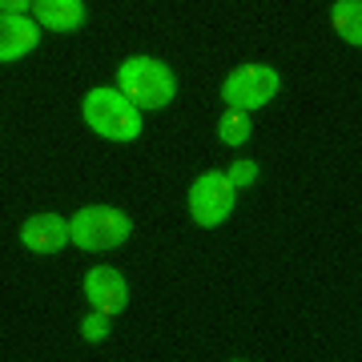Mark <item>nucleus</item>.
Wrapping results in <instances>:
<instances>
[{"mask_svg": "<svg viewBox=\"0 0 362 362\" xmlns=\"http://www.w3.org/2000/svg\"><path fill=\"white\" fill-rule=\"evenodd\" d=\"M278 89H282V77H278L270 65H238L230 77H226V85H221V97H226L233 109L250 113V109L270 105L274 97H278Z\"/></svg>", "mask_w": 362, "mask_h": 362, "instance_id": "20e7f679", "label": "nucleus"}, {"mask_svg": "<svg viewBox=\"0 0 362 362\" xmlns=\"http://www.w3.org/2000/svg\"><path fill=\"white\" fill-rule=\"evenodd\" d=\"M21 242H25L33 254H57V250H65V242H69V221L57 218V214H33V218L21 226Z\"/></svg>", "mask_w": 362, "mask_h": 362, "instance_id": "0eeeda50", "label": "nucleus"}, {"mask_svg": "<svg viewBox=\"0 0 362 362\" xmlns=\"http://www.w3.org/2000/svg\"><path fill=\"white\" fill-rule=\"evenodd\" d=\"M218 137L226 145H246L250 141V117L242 109H230V113L218 121Z\"/></svg>", "mask_w": 362, "mask_h": 362, "instance_id": "9b49d317", "label": "nucleus"}, {"mask_svg": "<svg viewBox=\"0 0 362 362\" xmlns=\"http://www.w3.org/2000/svg\"><path fill=\"white\" fill-rule=\"evenodd\" d=\"M226 177H230L233 189H246V185H254V181H258V165H254L250 157H242V161H233V169L226 173Z\"/></svg>", "mask_w": 362, "mask_h": 362, "instance_id": "f8f14e48", "label": "nucleus"}, {"mask_svg": "<svg viewBox=\"0 0 362 362\" xmlns=\"http://www.w3.org/2000/svg\"><path fill=\"white\" fill-rule=\"evenodd\" d=\"M133 221L129 214H121V209H109V206H85L77 218L69 221V242H77L81 250H113L121 246L125 238H129Z\"/></svg>", "mask_w": 362, "mask_h": 362, "instance_id": "7ed1b4c3", "label": "nucleus"}, {"mask_svg": "<svg viewBox=\"0 0 362 362\" xmlns=\"http://www.w3.org/2000/svg\"><path fill=\"white\" fill-rule=\"evenodd\" d=\"M85 294H89L93 310L101 314H121L125 310V302H129V286H125V278H121V270H113V266H97V270L85 274Z\"/></svg>", "mask_w": 362, "mask_h": 362, "instance_id": "423d86ee", "label": "nucleus"}, {"mask_svg": "<svg viewBox=\"0 0 362 362\" xmlns=\"http://www.w3.org/2000/svg\"><path fill=\"white\" fill-rule=\"evenodd\" d=\"M40 28L28 16L16 13H0V61H21L25 52L37 49Z\"/></svg>", "mask_w": 362, "mask_h": 362, "instance_id": "6e6552de", "label": "nucleus"}, {"mask_svg": "<svg viewBox=\"0 0 362 362\" xmlns=\"http://www.w3.org/2000/svg\"><path fill=\"white\" fill-rule=\"evenodd\" d=\"M330 21H334V33L346 45H362V0H334Z\"/></svg>", "mask_w": 362, "mask_h": 362, "instance_id": "9d476101", "label": "nucleus"}, {"mask_svg": "<svg viewBox=\"0 0 362 362\" xmlns=\"http://www.w3.org/2000/svg\"><path fill=\"white\" fill-rule=\"evenodd\" d=\"M117 81H121V93L137 109H165L173 101V93H177L173 73L161 61H153V57H129L121 65V73H117Z\"/></svg>", "mask_w": 362, "mask_h": 362, "instance_id": "f257e3e1", "label": "nucleus"}, {"mask_svg": "<svg viewBox=\"0 0 362 362\" xmlns=\"http://www.w3.org/2000/svg\"><path fill=\"white\" fill-rule=\"evenodd\" d=\"M85 121L109 141H133L141 133V109L121 89H93L85 97Z\"/></svg>", "mask_w": 362, "mask_h": 362, "instance_id": "f03ea898", "label": "nucleus"}, {"mask_svg": "<svg viewBox=\"0 0 362 362\" xmlns=\"http://www.w3.org/2000/svg\"><path fill=\"white\" fill-rule=\"evenodd\" d=\"M0 13H16V16H28V13H33V0H0Z\"/></svg>", "mask_w": 362, "mask_h": 362, "instance_id": "4468645a", "label": "nucleus"}, {"mask_svg": "<svg viewBox=\"0 0 362 362\" xmlns=\"http://www.w3.org/2000/svg\"><path fill=\"white\" fill-rule=\"evenodd\" d=\"M233 202H238V189L230 185L226 173L218 169H209L202 177L194 181V189H189V214H194L197 226H221V221L233 214Z\"/></svg>", "mask_w": 362, "mask_h": 362, "instance_id": "39448f33", "label": "nucleus"}, {"mask_svg": "<svg viewBox=\"0 0 362 362\" xmlns=\"http://www.w3.org/2000/svg\"><path fill=\"white\" fill-rule=\"evenodd\" d=\"M81 334L89 338V342H101V338L109 334V314H101V310H93L89 318H85V326H81Z\"/></svg>", "mask_w": 362, "mask_h": 362, "instance_id": "ddd939ff", "label": "nucleus"}, {"mask_svg": "<svg viewBox=\"0 0 362 362\" xmlns=\"http://www.w3.org/2000/svg\"><path fill=\"white\" fill-rule=\"evenodd\" d=\"M33 13L52 33H73L85 25V0H33Z\"/></svg>", "mask_w": 362, "mask_h": 362, "instance_id": "1a4fd4ad", "label": "nucleus"}]
</instances>
